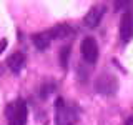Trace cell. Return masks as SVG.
<instances>
[{
	"mask_svg": "<svg viewBox=\"0 0 133 125\" xmlns=\"http://www.w3.org/2000/svg\"><path fill=\"white\" fill-rule=\"evenodd\" d=\"M125 125H133V115L127 118V122H125Z\"/></svg>",
	"mask_w": 133,
	"mask_h": 125,
	"instance_id": "13",
	"label": "cell"
},
{
	"mask_svg": "<svg viewBox=\"0 0 133 125\" xmlns=\"http://www.w3.org/2000/svg\"><path fill=\"white\" fill-rule=\"evenodd\" d=\"M103 15H105V7L103 5H93L88 10V14L85 15V25L90 28H95L100 23Z\"/></svg>",
	"mask_w": 133,
	"mask_h": 125,
	"instance_id": "6",
	"label": "cell"
},
{
	"mask_svg": "<svg viewBox=\"0 0 133 125\" xmlns=\"http://www.w3.org/2000/svg\"><path fill=\"white\" fill-rule=\"evenodd\" d=\"M33 43H35V47L38 50H45L50 47V42H52V37H50L48 32H40V33H35V35L32 37Z\"/></svg>",
	"mask_w": 133,
	"mask_h": 125,
	"instance_id": "9",
	"label": "cell"
},
{
	"mask_svg": "<svg viewBox=\"0 0 133 125\" xmlns=\"http://www.w3.org/2000/svg\"><path fill=\"white\" fill-rule=\"evenodd\" d=\"M7 65H8V68H10L12 72L18 73L20 70L23 68V65H25V55H23L22 52L12 53V55L8 57V60H7Z\"/></svg>",
	"mask_w": 133,
	"mask_h": 125,
	"instance_id": "7",
	"label": "cell"
},
{
	"mask_svg": "<svg viewBox=\"0 0 133 125\" xmlns=\"http://www.w3.org/2000/svg\"><path fill=\"white\" fill-rule=\"evenodd\" d=\"M48 33L52 39H63V37H68L70 33H73V28L68 23H60V25H55L53 28H50Z\"/></svg>",
	"mask_w": 133,
	"mask_h": 125,
	"instance_id": "8",
	"label": "cell"
},
{
	"mask_svg": "<svg viewBox=\"0 0 133 125\" xmlns=\"http://www.w3.org/2000/svg\"><path fill=\"white\" fill-rule=\"evenodd\" d=\"M55 122L57 125H73L78 118V110L75 105H68L63 98H57L55 102Z\"/></svg>",
	"mask_w": 133,
	"mask_h": 125,
	"instance_id": "1",
	"label": "cell"
},
{
	"mask_svg": "<svg viewBox=\"0 0 133 125\" xmlns=\"http://www.w3.org/2000/svg\"><path fill=\"white\" fill-rule=\"evenodd\" d=\"M70 45H66V47H63L60 50V65L63 67V68H66V65H68V55H70Z\"/></svg>",
	"mask_w": 133,
	"mask_h": 125,
	"instance_id": "10",
	"label": "cell"
},
{
	"mask_svg": "<svg viewBox=\"0 0 133 125\" xmlns=\"http://www.w3.org/2000/svg\"><path fill=\"white\" fill-rule=\"evenodd\" d=\"M5 112H7L5 115H7V120H8V125H25L27 123L28 110H27L25 100H22V98L14 100L12 103H8Z\"/></svg>",
	"mask_w": 133,
	"mask_h": 125,
	"instance_id": "2",
	"label": "cell"
},
{
	"mask_svg": "<svg viewBox=\"0 0 133 125\" xmlns=\"http://www.w3.org/2000/svg\"><path fill=\"white\" fill-rule=\"evenodd\" d=\"M7 43H8V42H7V39H2V40H0V53H2L3 50H5Z\"/></svg>",
	"mask_w": 133,
	"mask_h": 125,
	"instance_id": "12",
	"label": "cell"
},
{
	"mask_svg": "<svg viewBox=\"0 0 133 125\" xmlns=\"http://www.w3.org/2000/svg\"><path fill=\"white\" fill-rule=\"evenodd\" d=\"M53 90H55V83H50V85H47V83H45V85H43V89H42V92H40V95L45 98L47 95L52 93Z\"/></svg>",
	"mask_w": 133,
	"mask_h": 125,
	"instance_id": "11",
	"label": "cell"
},
{
	"mask_svg": "<svg viewBox=\"0 0 133 125\" xmlns=\"http://www.w3.org/2000/svg\"><path fill=\"white\" fill-rule=\"evenodd\" d=\"M120 39L123 42H130L133 39V10L123 14L120 22Z\"/></svg>",
	"mask_w": 133,
	"mask_h": 125,
	"instance_id": "5",
	"label": "cell"
},
{
	"mask_svg": "<svg viewBox=\"0 0 133 125\" xmlns=\"http://www.w3.org/2000/svg\"><path fill=\"white\" fill-rule=\"evenodd\" d=\"M80 52H82V57L85 58L88 64L93 65L95 62L98 60V43L93 37H85L82 40V45H80Z\"/></svg>",
	"mask_w": 133,
	"mask_h": 125,
	"instance_id": "4",
	"label": "cell"
},
{
	"mask_svg": "<svg viewBox=\"0 0 133 125\" xmlns=\"http://www.w3.org/2000/svg\"><path fill=\"white\" fill-rule=\"evenodd\" d=\"M95 87H97L98 93L111 95V93L116 92V89H118V80H116V77L111 75V73H103V75H100V77L97 78Z\"/></svg>",
	"mask_w": 133,
	"mask_h": 125,
	"instance_id": "3",
	"label": "cell"
}]
</instances>
